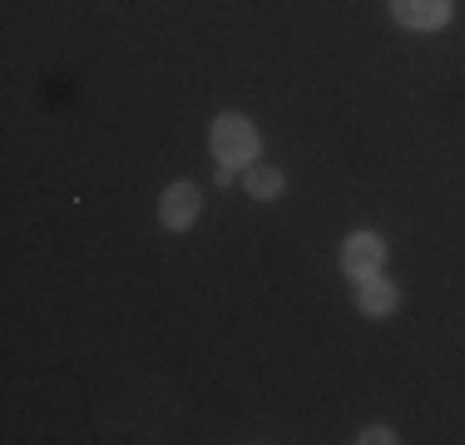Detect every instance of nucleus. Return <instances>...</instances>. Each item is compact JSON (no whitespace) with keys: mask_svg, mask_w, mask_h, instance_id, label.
Returning a JSON list of instances; mask_svg holds the SVG:
<instances>
[{"mask_svg":"<svg viewBox=\"0 0 465 445\" xmlns=\"http://www.w3.org/2000/svg\"><path fill=\"white\" fill-rule=\"evenodd\" d=\"M213 159L223 169H248L258 159V129L242 114H218L213 119Z\"/></svg>","mask_w":465,"mask_h":445,"instance_id":"1","label":"nucleus"},{"mask_svg":"<svg viewBox=\"0 0 465 445\" xmlns=\"http://www.w3.org/2000/svg\"><path fill=\"white\" fill-rule=\"evenodd\" d=\"M386 267V242L376 238V232H351L347 248H341V272L347 277H376Z\"/></svg>","mask_w":465,"mask_h":445,"instance_id":"2","label":"nucleus"},{"mask_svg":"<svg viewBox=\"0 0 465 445\" xmlns=\"http://www.w3.org/2000/svg\"><path fill=\"white\" fill-rule=\"evenodd\" d=\"M198 208H203V198H198L193 183H169L159 198V218H163V228H173V232L188 228V222L198 218Z\"/></svg>","mask_w":465,"mask_h":445,"instance_id":"3","label":"nucleus"},{"mask_svg":"<svg viewBox=\"0 0 465 445\" xmlns=\"http://www.w3.org/2000/svg\"><path fill=\"white\" fill-rule=\"evenodd\" d=\"M391 15L406 30H440L450 20V0H391Z\"/></svg>","mask_w":465,"mask_h":445,"instance_id":"4","label":"nucleus"},{"mask_svg":"<svg viewBox=\"0 0 465 445\" xmlns=\"http://www.w3.org/2000/svg\"><path fill=\"white\" fill-rule=\"evenodd\" d=\"M357 312H361V317H391V312H396V287L386 282L381 272L361 277V282H357Z\"/></svg>","mask_w":465,"mask_h":445,"instance_id":"5","label":"nucleus"},{"mask_svg":"<svg viewBox=\"0 0 465 445\" xmlns=\"http://www.w3.org/2000/svg\"><path fill=\"white\" fill-rule=\"evenodd\" d=\"M242 183H248V193H252V198H262V203L282 193V173L272 169V163H248V173H242Z\"/></svg>","mask_w":465,"mask_h":445,"instance_id":"6","label":"nucleus"},{"mask_svg":"<svg viewBox=\"0 0 465 445\" xmlns=\"http://www.w3.org/2000/svg\"><path fill=\"white\" fill-rule=\"evenodd\" d=\"M361 440H367V445H391L396 436H391L386 426H371V430H361Z\"/></svg>","mask_w":465,"mask_h":445,"instance_id":"7","label":"nucleus"}]
</instances>
